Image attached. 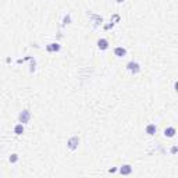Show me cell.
I'll return each mask as SVG.
<instances>
[{"label":"cell","mask_w":178,"mask_h":178,"mask_svg":"<svg viewBox=\"0 0 178 178\" xmlns=\"http://www.w3.org/2000/svg\"><path fill=\"white\" fill-rule=\"evenodd\" d=\"M175 128L174 127H168V128H166L164 130V136H167V138H173V136H175Z\"/></svg>","instance_id":"ba28073f"},{"label":"cell","mask_w":178,"mask_h":178,"mask_svg":"<svg viewBox=\"0 0 178 178\" xmlns=\"http://www.w3.org/2000/svg\"><path fill=\"white\" fill-rule=\"evenodd\" d=\"M78 145H79V138H78L77 135L71 136L70 139H68V142H67V146H68V149H71V150H75L78 147Z\"/></svg>","instance_id":"7a4b0ae2"},{"label":"cell","mask_w":178,"mask_h":178,"mask_svg":"<svg viewBox=\"0 0 178 178\" xmlns=\"http://www.w3.org/2000/svg\"><path fill=\"white\" fill-rule=\"evenodd\" d=\"M114 54H116L117 57H125L127 56V49L123 46H118L114 49Z\"/></svg>","instance_id":"8992f818"},{"label":"cell","mask_w":178,"mask_h":178,"mask_svg":"<svg viewBox=\"0 0 178 178\" xmlns=\"http://www.w3.org/2000/svg\"><path fill=\"white\" fill-rule=\"evenodd\" d=\"M70 20H71V16L68 14V16L64 17V20H63V25H65V24H70Z\"/></svg>","instance_id":"7c38bea8"},{"label":"cell","mask_w":178,"mask_h":178,"mask_svg":"<svg viewBox=\"0 0 178 178\" xmlns=\"http://www.w3.org/2000/svg\"><path fill=\"white\" fill-rule=\"evenodd\" d=\"M8 162L13 163V164H14V163H17V162H18V155H17V153L10 155V157H8Z\"/></svg>","instance_id":"8fae6325"},{"label":"cell","mask_w":178,"mask_h":178,"mask_svg":"<svg viewBox=\"0 0 178 178\" xmlns=\"http://www.w3.org/2000/svg\"><path fill=\"white\" fill-rule=\"evenodd\" d=\"M117 3H123V1H125V0H116Z\"/></svg>","instance_id":"5bb4252c"},{"label":"cell","mask_w":178,"mask_h":178,"mask_svg":"<svg viewBox=\"0 0 178 178\" xmlns=\"http://www.w3.org/2000/svg\"><path fill=\"white\" fill-rule=\"evenodd\" d=\"M98 47L100 49V50H107L108 49V40L104 38H102L98 40Z\"/></svg>","instance_id":"5b68a950"},{"label":"cell","mask_w":178,"mask_h":178,"mask_svg":"<svg viewBox=\"0 0 178 178\" xmlns=\"http://www.w3.org/2000/svg\"><path fill=\"white\" fill-rule=\"evenodd\" d=\"M127 70L130 72H132V74H138L140 71V65L136 61H130L127 64Z\"/></svg>","instance_id":"3957f363"},{"label":"cell","mask_w":178,"mask_h":178,"mask_svg":"<svg viewBox=\"0 0 178 178\" xmlns=\"http://www.w3.org/2000/svg\"><path fill=\"white\" fill-rule=\"evenodd\" d=\"M60 49H61V46L59 43H49L46 46L47 52H60Z\"/></svg>","instance_id":"52a82bcc"},{"label":"cell","mask_w":178,"mask_h":178,"mask_svg":"<svg viewBox=\"0 0 178 178\" xmlns=\"http://www.w3.org/2000/svg\"><path fill=\"white\" fill-rule=\"evenodd\" d=\"M14 134L16 135H23L24 134V124H17L16 127H14Z\"/></svg>","instance_id":"30bf717a"},{"label":"cell","mask_w":178,"mask_h":178,"mask_svg":"<svg viewBox=\"0 0 178 178\" xmlns=\"http://www.w3.org/2000/svg\"><path fill=\"white\" fill-rule=\"evenodd\" d=\"M171 153H173V155H175V153H177V146H174L173 149H171Z\"/></svg>","instance_id":"4fadbf2b"},{"label":"cell","mask_w":178,"mask_h":178,"mask_svg":"<svg viewBox=\"0 0 178 178\" xmlns=\"http://www.w3.org/2000/svg\"><path fill=\"white\" fill-rule=\"evenodd\" d=\"M156 132H157V127H156V124H149L146 127V134L147 135H155Z\"/></svg>","instance_id":"9c48e42d"},{"label":"cell","mask_w":178,"mask_h":178,"mask_svg":"<svg viewBox=\"0 0 178 178\" xmlns=\"http://www.w3.org/2000/svg\"><path fill=\"white\" fill-rule=\"evenodd\" d=\"M29 118H31V111L29 110H24V111L20 113V116H18V120H20L21 124H27L29 121Z\"/></svg>","instance_id":"6da1fadb"},{"label":"cell","mask_w":178,"mask_h":178,"mask_svg":"<svg viewBox=\"0 0 178 178\" xmlns=\"http://www.w3.org/2000/svg\"><path fill=\"white\" fill-rule=\"evenodd\" d=\"M131 173H132V167L130 164H124V166L120 167V174L121 175H130Z\"/></svg>","instance_id":"277c9868"}]
</instances>
